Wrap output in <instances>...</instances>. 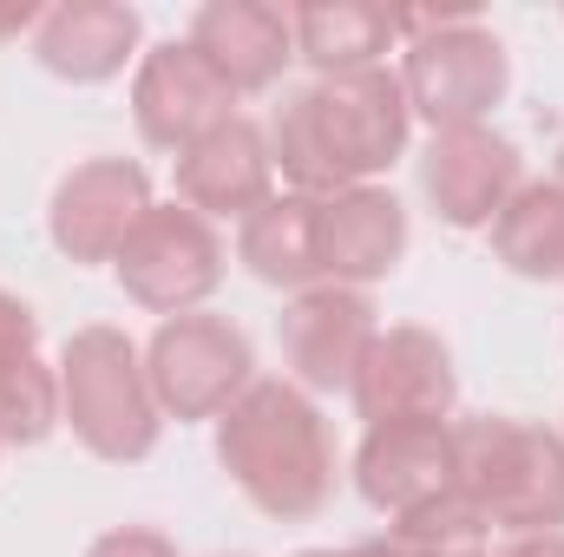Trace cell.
<instances>
[{"instance_id":"22","label":"cell","mask_w":564,"mask_h":557,"mask_svg":"<svg viewBox=\"0 0 564 557\" xmlns=\"http://www.w3.org/2000/svg\"><path fill=\"white\" fill-rule=\"evenodd\" d=\"M486 518H479V505L453 485L446 499H433L421 512H408V518H394L388 525V538H401V545H414V551H486Z\"/></svg>"},{"instance_id":"7","label":"cell","mask_w":564,"mask_h":557,"mask_svg":"<svg viewBox=\"0 0 564 557\" xmlns=\"http://www.w3.org/2000/svg\"><path fill=\"white\" fill-rule=\"evenodd\" d=\"M112 276L139 308L164 315V321L171 315H197L217 295V282H224V237L191 204H151L139 217V230L126 237Z\"/></svg>"},{"instance_id":"27","label":"cell","mask_w":564,"mask_h":557,"mask_svg":"<svg viewBox=\"0 0 564 557\" xmlns=\"http://www.w3.org/2000/svg\"><path fill=\"white\" fill-rule=\"evenodd\" d=\"M295 557H355V551H295Z\"/></svg>"},{"instance_id":"26","label":"cell","mask_w":564,"mask_h":557,"mask_svg":"<svg viewBox=\"0 0 564 557\" xmlns=\"http://www.w3.org/2000/svg\"><path fill=\"white\" fill-rule=\"evenodd\" d=\"M40 13H46V7H7V13H0V40L33 33V26H40Z\"/></svg>"},{"instance_id":"18","label":"cell","mask_w":564,"mask_h":557,"mask_svg":"<svg viewBox=\"0 0 564 557\" xmlns=\"http://www.w3.org/2000/svg\"><path fill=\"white\" fill-rule=\"evenodd\" d=\"M59 426V368L40 361V315L0 288V439L40 446Z\"/></svg>"},{"instance_id":"3","label":"cell","mask_w":564,"mask_h":557,"mask_svg":"<svg viewBox=\"0 0 564 557\" xmlns=\"http://www.w3.org/2000/svg\"><path fill=\"white\" fill-rule=\"evenodd\" d=\"M59 426H73V439L106 459V466H139L158 452V394H151V374H144V348L112 328V321H93V328H73L66 348H59Z\"/></svg>"},{"instance_id":"8","label":"cell","mask_w":564,"mask_h":557,"mask_svg":"<svg viewBox=\"0 0 564 557\" xmlns=\"http://www.w3.org/2000/svg\"><path fill=\"white\" fill-rule=\"evenodd\" d=\"M375 335H381V321H375L368 288H341V282H315V288L289 295L276 315L282 368L302 394H348Z\"/></svg>"},{"instance_id":"9","label":"cell","mask_w":564,"mask_h":557,"mask_svg":"<svg viewBox=\"0 0 564 557\" xmlns=\"http://www.w3.org/2000/svg\"><path fill=\"white\" fill-rule=\"evenodd\" d=\"M144 210H151V177L139 157H86L53 184L46 237L66 263H119Z\"/></svg>"},{"instance_id":"15","label":"cell","mask_w":564,"mask_h":557,"mask_svg":"<svg viewBox=\"0 0 564 557\" xmlns=\"http://www.w3.org/2000/svg\"><path fill=\"white\" fill-rule=\"evenodd\" d=\"M315 250H322V282L368 288V282L394 276L408 256V204L388 184L335 190L315 210Z\"/></svg>"},{"instance_id":"1","label":"cell","mask_w":564,"mask_h":557,"mask_svg":"<svg viewBox=\"0 0 564 557\" xmlns=\"http://www.w3.org/2000/svg\"><path fill=\"white\" fill-rule=\"evenodd\" d=\"M414 144V106L401 73H335L282 92L270 119V157L302 197H335L355 184H381Z\"/></svg>"},{"instance_id":"23","label":"cell","mask_w":564,"mask_h":557,"mask_svg":"<svg viewBox=\"0 0 564 557\" xmlns=\"http://www.w3.org/2000/svg\"><path fill=\"white\" fill-rule=\"evenodd\" d=\"M86 557H177V545L164 538V532H151V525H112V532H99Z\"/></svg>"},{"instance_id":"29","label":"cell","mask_w":564,"mask_h":557,"mask_svg":"<svg viewBox=\"0 0 564 557\" xmlns=\"http://www.w3.org/2000/svg\"><path fill=\"white\" fill-rule=\"evenodd\" d=\"M0 452H7V439H0Z\"/></svg>"},{"instance_id":"17","label":"cell","mask_w":564,"mask_h":557,"mask_svg":"<svg viewBox=\"0 0 564 557\" xmlns=\"http://www.w3.org/2000/svg\"><path fill=\"white\" fill-rule=\"evenodd\" d=\"M217 73L224 86L243 99V92H270L289 59H295V26H289V7L270 0H204L191 13V33H184Z\"/></svg>"},{"instance_id":"4","label":"cell","mask_w":564,"mask_h":557,"mask_svg":"<svg viewBox=\"0 0 564 557\" xmlns=\"http://www.w3.org/2000/svg\"><path fill=\"white\" fill-rule=\"evenodd\" d=\"M453 485L492 532H564V433L506 414L453 419Z\"/></svg>"},{"instance_id":"25","label":"cell","mask_w":564,"mask_h":557,"mask_svg":"<svg viewBox=\"0 0 564 557\" xmlns=\"http://www.w3.org/2000/svg\"><path fill=\"white\" fill-rule=\"evenodd\" d=\"M499 557H564V532H525V538H512Z\"/></svg>"},{"instance_id":"19","label":"cell","mask_w":564,"mask_h":557,"mask_svg":"<svg viewBox=\"0 0 564 557\" xmlns=\"http://www.w3.org/2000/svg\"><path fill=\"white\" fill-rule=\"evenodd\" d=\"M289 26H295V59H308L315 79L388 66V53L401 46L394 7H375V0H308V7H289Z\"/></svg>"},{"instance_id":"16","label":"cell","mask_w":564,"mask_h":557,"mask_svg":"<svg viewBox=\"0 0 564 557\" xmlns=\"http://www.w3.org/2000/svg\"><path fill=\"white\" fill-rule=\"evenodd\" d=\"M144 20L126 0H59L33 26V59L66 86H106L139 59Z\"/></svg>"},{"instance_id":"2","label":"cell","mask_w":564,"mask_h":557,"mask_svg":"<svg viewBox=\"0 0 564 557\" xmlns=\"http://www.w3.org/2000/svg\"><path fill=\"white\" fill-rule=\"evenodd\" d=\"M217 466L263 518H282V525L315 518L341 479L328 419L315 407V394H302L289 374L250 381L243 401L217 419Z\"/></svg>"},{"instance_id":"12","label":"cell","mask_w":564,"mask_h":557,"mask_svg":"<svg viewBox=\"0 0 564 557\" xmlns=\"http://www.w3.org/2000/svg\"><path fill=\"white\" fill-rule=\"evenodd\" d=\"M525 184V151L492 125L433 132L421 151V190L446 230H492V217Z\"/></svg>"},{"instance_id":"10","label":"cell","mask_w":564,"mask_h":557,"mask_svg":"<svg viewBox=\"0 0 564 557\" xmlns=\"http://www.w3.org/2000/svg\"><path fill=\"white\" fill-rule=\"evenodd\" d=\"M132 119L151 151H191L204 132L237 119V92L191 40H158L132 66Z\"/></svg>"},{"instance_id":"5","label":"cell","mask_w":564,"mask_h":557,"mask_svg":"<svg viewBox=\"0 0 564 557\" xmlns=\"http://www.w3.org/2000/svg\"><path fill=\"white\" fill-rule=\"evenodd\" d=\"M401 20V86L414 119L433 132L492 125V106L512 92V53L473 7H421Z\"/></svg>"},{"instance_id":"6","label":"cell","mask_w":564,"mask_h":557,"mask_svg":"<svg viewBox=\"0 0 564 557\" xmlns=\"http://www.w3.org/2000/svg\"><path fill=\"white\" fill-rule=\"evenodd\" d=\"M144 374L164 419H224L257 381L250 335L230 315H171L144 341Z\"/></svg>"},{"instance_id":"11","label":"cell","mask_w":564,"mask_h":557,"mask_svg":"<svg viewBox=\"0 0 564 557\" xmlns=\"http://www.w3.org/2000/svg\"><path fill=\"white\" fill-rule=\"evenodd\" d=\"M355 414L368 426H401V419H453L459 407V374H453V354L433 328H381L355 368V387H348Z\"/></svg>"},{"instance_id":"13","label":"cell","mask_w":564,"mask_h":557,"mask_svg":"<svg viewBox=\"0 0 564 557\" xmlns=\"http://www.w3.org/2000/svg\"><path fill=\"white\" fill-rule=\"evenodd\" d=\"M355 492L394 525L453 492V419H401L368 426L355 452Z\"/></svg>"},{"instance_id":"21","label":"cell","mask_w":564,"mask_h":557,"mask_svg":"<svg viewBox=\"0 0 564 557\" xmlns=\"http://www.w3.org/2000/svg\"><path fill=\"white\" fill-rule=\"evenodd\" d=\"M492 256L525 282H564V190L552 177H525L512 204L492 217Z\"/></svg>"},{"instance_id":"20","label":"cell","mask_w":564,"mask_h":557,"mask_svg":"<svg viewBox=\"0 0 564 557\" xmlns=\"http://www.w3.org/2000/svg\"><path fill=\"white\" fill-rule=\"evenodd\" d=\"M315 210L322 197H302V190H282L263 210H250L237 223V263L257 282H270L282 295H302L322 282V250H315Z\"/></svg>"},{"instance_id":"28","label":"cell","mask_w":564,"mask_h":557,"mask_svg":"<svg viewBox=\"0 0 564 557\" xmlns=\"http://www.w3.org/2000/svg\"><path fill=\"white\" fill-rule=\"evenodd\" d=\"M552 184H558V190H564V144H558V177H552Z\"/></svg>"},{"instance_id":"24","label":"cell","mask_w":564,"mask_h":557,"mask_svg":"<svg viewBox=\"0 0 564 557\" xmlns=\"http://www.w3.org/2000/svg\"><path fill=\"white\" fill-rule=\"evenodd\" d=\"M355 557H492V551H414L401 538H368V545H355Z\"/></svg>"},{"instance_id":"14","label":"cell","mask_w":564,"mask_h":557,"mask_svg":"<svg viewBox=\"0 0 564 557\" xmlns=\"http://www.w3.org/2000/svg\"><path fill=\"white\" fill-rule=\"evenodd\" d=\"M270 197H276V157H270V132L257 119L237 112L217 132H204L191 151H177V204H191L197 217L243 223Z\"/></svg>"}]
</instances>
